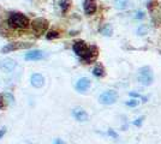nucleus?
Masks as SVG:
<instances>
[{
  "label": "nucleus",
  "instance_id": "nucleus-7",
  "mask_svg": "<svg viewBox=\"0 0 161 144\" xmlns=\"http://www.w3.org/2000/svg\"><path fill=\"white\" fill-rule=\"evenodd\" d=\"M33 46V43H8L5 47L1 48V53H10L12 51H18V49H23V48H29Z\"/></svg>",
  "mask_w": 161,
  "mask_h": 144
},
{
  "label": "nucleus",
  "instance_id": "nucleus-24",
  "mask_svg": "<svg viewBox=\"0 0 161 144\" xmlns=\"http://www.w3.org/2000/svg\"><path fill=\"white\" fill-rule=\"evenodd\" d=\"M108 135H109L111 137H113V138H118V135H117L113 130H108Z\"/></svg>",
  "mask_w": 161,
  "mask_h": 144
},
{
  "label": "nucleus",
  "instance_id": "nucleus-12",
  "mask_svg": "<svg viewBox=\"0 0 161 144\" xmlns=\"http://www.w3.org/2000/svg\"><path fill=\"white\" fill-rule=\"evenodd\" d=\"M89 88H90V81L88 79L87 77L80 78V81L77 82V84H76V89L78 90L80 93H84V91H87Z\"/></svg>",
  "mask_w": 161,
  "mask_h": 144
},
{
  "label": "nucleus",
  "instance_id": "nucleus-23",
  "mask_svg": "<svg viewBox=\"0 0 161 144\" xmlns=\"http://www.w3.org/2000/svg\"><path fill=\"white\" fill-rule=\"evenodd\" d=\"M135 17H136V19H142V18L144 17V13H143L142 11H138V12L136 13V16H135Z\"/></svg>",
  "mask_w": 161,
  "mask_h": 144
},
{
  "label": "nucleus",
  "instance_id": "nucleus-27",
  "mask_svg": "<svg viewBox=\"0 0 161 144\" xmlns=\"http://www.w3.org/2000/svg\"><path fill=\"white\" fill-rule=\"evenodd\" d=\"M54 144H65V143H64L61 139H55V141H54Z\"/></svg>",
  "mask_w": 161,
  "mask_h": 144
},
{
  "label": "nucleus",
  "instance_id": "nucleus-5",
  "mask_svg": "<svg viewBox=\"0 0 161 144\" xmlns=\"http://www.w3.org/2000/svg\"><path fill=\"white\" fill-rule=\"evenodd\" d=\"M148 8L152 13V19L156 25H161V5L158 3H149Z\"/></svg>",
  "mask_w": 161,
  "mask_h": 144
},
{
  "label": "nucleus",
  "instance_id": "nucleus-10",
  "mask_svg": "<svg viewBox=\"0 0 161 144\" xmlns=\"http://www.w3.org/2000/svg\"><path fill=\"white\" fill-rule=\"evenodd\" d=\"M72 115L75 117L76 120H78V121H87L88 120V113L86 110L83 109V108H80V107H77V108H75L72 110Z\"/></svg>",
  "mask_w": 161,
  "mask_h": 144
},
{
  "label": "nucleus",
  "instance_id": "nucleus-1",
  "mask_svg": "<svg viewBox=\"0 0 161 144\" xmlns=\"http://www.w3.org/2000/svg\"><path fill=\"white\" fill-rule=\"evenodd\" d=\"M72 49L76 54L82 59L86 64H90L96 60L99 55V49L95 46H87L84 41H76L72 46Z\"/></svg>",
  "mask_w": 161,
  "mask_h": 144
},
{
  "label": "nucleus",
  "instance_id": "nucleus-26",
  "mask_svg": "<svg viewBox=\"0 0 161 144\" xmlns=\"http://www.w3.org/2000/svg\"><path fill=\"white\" fill-rule=\"evenodd\" d=\"M5 132H6V129H5V127L0 129V138H1L3 136H4V135H5Z\"/></svg>",
  "mask_w": 161,
  "mask_h": 144
},
{
  "label": "nucleus",
  "instance_id": "nucleus-15",
  "mask_svg": "<svg viewBox=\"0 0 161 144\" xmlns=\"http://www.w3.org/2000/svg\"><path fill=\"white\" fill-rule=\"evenodd\" d=\"M128 4H129V0H114V6L117 7L118 10L126 8Z\"/></svg>",
  "mask_w": 161,
  "mask_h": 144
},
{
  "label": "nucleus",
  "instance_id": "nucleus-19",
  "mask_svg": "<svg viewBox=\"0 0 161 144\" xmlns=\"http://www.w3.org/2000/svg\"><path fill=\"white\" fill-rule=\"evenodd\" d=\"M148 33V27L147 25H141V27L137 29V34L138 35H146Z\"/></svg>",
  "mask_w": 161,
  "mask_h": 144
},
{
  "label": "nucleus",
  "instance_id": "nucleus-2",
  "mask_svg": "<svg viewBox=\"0 0 161 144\" xmlns=\"http://www.w3.org/2000/svg\"><path fill=\"white\" fill-rule=\"evenodd\" d=\"M7 24L11 28L16 29V30H23V29L28 28L30 22H29V18L25 14L19 13V12H14V13H11L8 16Z\"/></svg>",
  "mask_w": 161,
  "mask_h": 144
},
{
  "label": "nucleus",
  "instance_id": "nucleus-8",
  "mask_svg": "<svg viewBox=\"0 0 161 144\" xmlns=\"http://www.w3.org/2000/svg\"><path fill=\"white\" fill-rule=\"evenodd\" d=\"M24 58H25V60H29V61H36V60H41L42 58H45V53L40 49H33V51L25 53Z\"/></svg>",
  "mask_w": 161,
  "mask_h": 144
},
{
  "label": "nucleus",
  "instance_id": "nucleus-18",
  "mask_svg": "<svg viewBox=\"0 0 161 144\" xmlns=\"http://www.w3.org/2000/svg\"><path fill=\"white\" fill-rule=\"evenodd\" d=\"M60 36V34L58 33V31H55V30H52V31H49L48 34H46V37H47L48 40H53V39H58Z\"/></svg>",
  "mask_w": 161,
  "mask_h": 144
},
{
  "label": "nucleus",
  "instance_id": "nucleus-20",
  "mask_svg": "<svg viewBox=\"0 0 161 144\" xmlns=\"http://www.w3.org/2000/svg\"><path fill=\"white\" fill-rule=\"evenodd\" d=\"M138 103H140V101H137V100H131V101L126 102V106H129V107H136V106H138Z\"/></svg>",
  "mask_w": 161,
  "mask_h": 144
},
{
  "label": "nucleus",
  "instance_id": "nucleus-17",
  "mask_svg": "<svg viewBox=\"0 0 161 144\" xmlns=\"http://www.w3.org/2000/svg\"><path fill=\"white\" fill-rule=\"evenodd\" d=\"M70 0H61L60 1V7H61V11H63V13H66L67 10H69V7H70Z\"/></svg>",
  "mask_w": 161,
  "mask_h": 144
},
{
  "label": "nucleus",
  "instance_id": "nucleus-25",
  "mask_svg": "<svg viewBox=\"0 0 161 144\" xmlns=\"http://www.w3.org/2000/svg\"><path fill=\"white\" fill-rule=\"evenodd\" d=\"M4 106H5V100H4L3 96H0V109L4 108Z\"/></svg>",
  "mask_w": 161,
  "mask_h": 144
},
{
  "label": "nucleus",
  "instance_id": "nucleus-16",
  "mask_svg": "<svg viewBox=\"0 0 161 144\" xmlns=\"http://www.w3.org/2000/svg\"><path fill=\"white\" fill-rule=\"evenodd\" d=\"M100 31H101V34L105 35V36H111L112 33H113V29H112V27H111L109 24H105V25L100 29Z\"/></svg>",
  "mask_w": 161,
  "mask_h": 144
},
{
  "label": "nucleus",
  "instance_id": "nucleus-13",
  "mask_svg": "<svg viewBox=\"0 0 161 144\" xmlns=\"http://www.w3.org/2000/svg\"><path fill=\"white\" fill-rule=\"evenodd\" d=\"M0 67L4 71H6V72H11L16 67V61L12 60V59H8V58L4 59L3 61H0Z\"/></svg>",
  "mask_w": 161,
  "mask_h": 144
},
{
  "label": "nucleus",
  "instance_id": "nucleus-14",
  "mask_svg": "<svg viewBox=\"0 0 161 144\" xmlns=\"http://www.w3.org/2000/svg\"><path fill=\"white\" fill-rule=\"evenodd\" d=\"M93 75L95 77H103L105 76V69H103V66L100 65V64H97L94 69H93Z\"/></svg>",
  "mask_w": 161,
  "mask_h": 144
},
{
  "label": "nucleus",
  "instance_id": "nucleus-11",
  "mask_svg": "<svg viewBox=\"0 0 161 144\" xmlns=\"http://www.w3.org/2000/svg\"><path fill=\"white\" fill-rule=\"evenodd\" d=\"M30 81H31V85L35 87V88H41L45 84V78L40 73H34V75H31Z\"/></svg>",
  "mask_w": 161,
  "mask_h": 144
},
{
  "label": "nucleus",
  "instance_id": "nucleus-6",
  "mask_svg": "<svg viewBox=\"0 0 161 144\" xmlns=\"http://www.w3.org/2000/svg\"><path fill=\"white\" fill-rule=\"evenodd\" d=\"M117 99H118V94L114 90H108V91H105L103 94H101L99 97V101L102 104L109 106V104H113L117 101Z\"/></svg>",
  "mask_w": 161,
  "mask_h": 144
},
{
  "label": "nucleus",
  "instance_id": "nucleus-4",
  "mask_svg": "<svg viewBox=\"0 0 161 144\" xmlns=\"http://www.w3.org/2000/svg\"><path fill=\"white\" fill-rule=\"evenodd\" d=\"M31 28H33V31L35 33V35L40 36V35L45 34L47 31L48 21L45 18H36L31 23Z\"/></svg>",
  "mask_w": 161,
  "mask_h": 144
},
{
  "label": "nucleus",
  "instance_id": "nucleus-21",
  "mask_svg": "<svg viewBox=\"0 0 161 144\" xmlns=\"http://www.w3.org/2000/svg\"><path fill=\"white\" fill-rule=\"evenodd\" d=\"M129 95H130V96H132V97H140V99H142V100H143L144 102L147 101V97H143V96H141V95H140V94H137V93H130Z\"/></svg>",
  "mask_w": 161,
  "mask_h": 144
},
{
  "label": "nucleus",
  "instance_id": "nucleus-9",
  "mask_svg": "<svg viewBox=\"0 0 161 144\" xmlns=\"http://www.w3.org/2000/svg\"><path fill=\"white\" fill-rule=\"evenodd\" d=\"M83 8H84V12L88 16H92L96 12V8H97V5H96V1L95 0H84L83 3Z\"/></svg>",
  "mask_w": 161,
  "mask_h": 144
},
{
  "label": "nucleus",
  "instance_id": "nucleus-3",
  "mask_svg": "<svg viewBox=\"0 0 161 144\" xmlns=\"http://www.w3.org/2000/svg\"><path fill=\"white\" fill-rule=\"evenodd\" d=\"M154 76H153V71L149 66H143L140 72H138V82L141 83L142 85H150L153 83Z\"/></svg>",
  "mask_w": 161,
  "mask_h": 144
},
{
  "label": "nucleus",
  "instance_id": "nucleus-22",
  "mask_svg": "<svg viewBox=\"0 0 161 144\" xmlns=\"http://www.w3.org/2000/svg\"><path fill=\"white\" fill-rule=\"evenodd\" d=\"M143 119H144L143 117L138 118L137 120H135V121H134V125H135V126H141V124H142V121H143Z\"/></svg>",
  "mask_w": 161,
  "mask_h": 144
}]
</instances>
